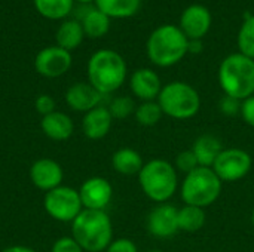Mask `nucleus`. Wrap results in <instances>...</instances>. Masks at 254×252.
Masks as SVG:
<instances>
[{
	"instance_id": "1",
	"label": "nucleus",
	"mask_w": 254,
	"mask_h": 252,
	"mask_svg": "<svg viewBox=\"0 0 254 252\" xmlns=\"http://www.w3.org/2000/svg\"><path fill=\"white\" fill-rule=\"evenodd\" d=\"M71 238L83 251H106L113 239L112 220L106 211L83 209L71 223Z\"/></svg>"
},
{
	"instance_id": "2",
	"label": "nucleus",
	"mask_w": 254,
	"mask_h": 252,
	"mask_svg": "<svg viewBox=\"0 0 254 252\" xmlns=\"http://www.w3.org/2000/svg\"><path fill=\"white\" fill-rule=\"evenodd\" d=\"M189 39L177 25L165 24L152 31L146 50L149 59L158 67H171L188 55Z\"/></svg>"
},
{
	"instance_id": "3",
	"label": "nucleus",
	"mask_w": 254,
	"mask_h": 252,
	"mask_svg": "<svg viewBox=\"0 0 254 252\" xmlns=\"http://www.w3.org/2000/svg\"><path fill=\"white\" fill-rule=\"evenodd\" d=\"M127 79V62L112 49L97 50L88 61V80L104 97L118 91Z\"/></svg>"
},
{
	"instance_id": "4",
	"label": "nucleus",
	"mask_w": 254,
	"mask_h": 252,
	"mask_svg": "<svg viewBox=\"0 0 254 252\" xmlns=\"http://www.w3.org/2000/svg\"><path fill=\"white\" fill-rule=\"evenodd\" d=\"M219 83L228 97L244 101L254 95V59L240 52L228 55L219 67Z\"/></svg>"
},
{
	"instance_id": "5",
	"label": "nucleus",
	"mask_w": 254,
	"mask_h": 252,
	"mask_svg": "<svg viewBox=\"0 0 254 252\" xmlns=\"http://www.w3.org/2000/svg\"><path fill=\"white\" fill-rule=\"evenodd\" d=\"M138 183L143 193L150 201L165 203L177 192V171L170 162L164 159H153L143 165L138 172Z\"/></svg>"
},
{
	"instance_id": "6",
	"label": "nucleus",
	"mask_w": 254,
	"mask_h": 252,
	"mask_svg": "<svg viewBox=\"0 0 254 252\" xmlns=\"http://www.w3.org/2000/svg\"><path fill=\"white\" fill-rule=\"evenodd\" d=\"M158 104L165 116L176 120H186L198 114L201 98L192 85L177 80L162 86Z\"/></svg>"
},
{
	"instance_id": "7",
	"label": "nucleus",
	"mask_w": 254,
	"mask_h": 252,
	"mask_svg": "<svg viewBox=\"0 0 254 252\" xmlns=\"http://www.w3.org/2000/svg\"><path fill=\"white\" fill-rule=\"evenodd\" d=\"M222 193V181L211 168L198 166L189 172L182 184L180 195L186 205L207 208L213 205Z\"/></svg>"
},
{
	"instance_id": "8",
	"label": "nucleus",
	"mask_w": 254,
	"mask_h": 252,
	"mask_svg": "<svg viewBox=\"0 0 254 252\" xmlns=\"http://www.w3.org/2000/svg\"><path fill=\"white\" fill-rule=\"evenodd\" d=\"M43 206L48 215L61 223H73L83 211L79 190L67 186H60L45 195Z\"/></svg>"
},
{
	"instance_id": "9",
	"label": "nucleus",
	"mask_w": 254,
	"mask_h": 252,
	"mask_svg": "<svg viewBox=\"0 0 254 252\" xmlns=\"http://www.w3.org/2000/svg\"><path fill=\"white\" fill-rule=\"evenodd\" d=\"M253 166L252 156L243 149H223L211 169L222 183H237L243 180Z\"/></svg>"
},
{
	"instance_id": "10",
	"label": "nucleus",
	"mask_w": 254,
	"mask_h": 252,
	"mask_svg": "<svg viewBox=\"0 0 254 252\" xmlns=\"http://www.w3.org/2000/svg\"><path fill=\"white\" fill-rule=\"evenodd\" d=\"M71 67V55L60 46H49L42 49L34 58L36 71L48 79H55L65 74Z\"/></svg>"
},
{
	"instance_id": "11",
	"label": "nucleus",
	"mask_w": 254,
	"mask_h": 252,
	"mask_svg": "<svg viewBox=\"0 0 254 252\" xmlns=\"http://www.w3.org/2000/svg\"><path fill=\"white\" fill-rule=\"evenodd\" d=\"M79 196L83 209L104 211L112 201L113 187L103 177H91L80 186Z\"/></svg>"
},
{
	"instance_id": "12",
	"label": "nucleus",
	"mask_w": 254,
	"mask_h": 252,
	"mask_svg": "<svg viewBox=\"0 0 254 252\" xmlns=\"http://www.w3.org/2000/svg\"><path fill=\"white\" fill-rule=\"evenodd\" d=\"M179 209L170 203L156 205L147 215V230L152 236L168 239L179 232Z\"/></svg>"
},
{
	"instance_id": "13",
	"label": "nucleus",
	"mask_w": 254,
	"mask_h": 252,
	"mask_svg": "<svg viewBox=\"0 0 254 252\" xmlns=\"http://www.w3.org/2000/svg\"><path fill=\"white\" fill-rule=\"evenodd\" d=\"M179 27L189 40H201L210 31L211 13L204 4H190L183 10Z\"/></svg>"
},
{
	"instance_id": "14",
	"label": "nucleus",
	"mask_w": 254,
	"mask_h": 252,
	"mask_svg": "<svg viewBox=\"0 0 254 252\" xmlns=\"http://www.w3.org/2000/svg\"><path fill=\"white\" fill-rule=\"evenodd\" d=\"M64 178L63 168L54 159H39L30 168L31 183L43 192H51L61 186Z\"/></svg>"
},
{
	"instance_id": "15",
	"label": "nucleus",
	"mask_w": 254,
	"mask_h": 252,
	"mask_svg": "<svg viewBox=\"0 0 254 252\" xmlns=\"http://www.w3.org/2000/svg\"><path fill=\"white\" fill-rule=\"evenodd\" d=\"M104 95L98 92L89 82H77L71 85L65 92V102L74 111L88 113L92 108L101 105Z\"/></svg>"
},
{
	"instance_id": "16",
	"label": "nucleus",
	"mask_w": 254,
	"mask_h": 252,
	"mask_svg": "<svg viewBox=\"0 0 254 252\" xmlns=\"http://www.w3.org/2000/svg\"><path fill=\"white\" fill-rule=\"evenodd\" d=\"M129 88L131 92L144 102L158 100L162 83L156 71L150 68H138L129 77Z\"/></svg>"
},
{
	"instance_id": "17",
	"label": "nucleus",
	"mask_w": 254,
	"mask_h": 252,
	"mask_svg": "<svg viewBox=\"0 0 254 252\" xmlns=\"http://www.w3.org/2000/svg\"><path fill=\"white\" fill-rule=\"evenodd\" d=\"M113 117L107 107L98 105L91 111L85 113L82 119V129L86 138L89 140H101L112 129Z\"/></svg>"
},
{
	"instance_id": "18",
	"label": "nucleus",
	"mask_w": 254,
	"mask_h": 252,
	"mask_svg": "<svg viewBox=\"0 0 254 252\" xmlns=\"http://www.w3.org/2000/svg\"><path fill=\"white\" fill-rule=\"evenodd\" d=\"M42 132L54 141H65L73 135L74 125L68 114L63 111H54L42 117L40 122Z\"/></svg>"
},
{
	"instance_id": "19",
	"label": "nucleus",
	"mask_w": 254,
	"mask_h": 252,
	"mask_svg": "<svg viewBox=\"0 0 254 252\" xmlns=\"http://www.w3.org/2000/svg\"><path fill=\"white\" fill-rule=\"evenodd\" d=\"M190 150L193 151L199 166L211 168L216 159L219 157V154L222 153L223 147H222V141L216 135L204 134V135H199L193 141V146Z\"/></svg>"
},
{
	"instance_id": "20",
	"label": "nucleus",
	"mask_w": 254,
	"mask_h": 252,
	"mask_svg": "<svg viewBox=\"0 0 254 252\" xmlns=\"http://www.w3.org/2000/svg\"><path fill=\"white\" fill-rule=\"evenodd\" d=\"M143 159L134 149H119L112 156V166L116 172L122 175H135L143 168Z\"/></svg>"
},
{
	"instance_id": "21",
	"label": "nucleus",
	"mask_w": 254,
	"mask_h": 252,
	"mask_svg": "<svg viewBox=\"0 0 254 252\" xmlns=\"http://www.w3.org/2000/svg\"><path fill=\"white\" fill-rule=\"evenodd\" d=\"M80 19H82L80 24H82L83 33L92 39H98V37L106 36L109 28H110V18L106 13H103L101 10H98L97 7L88 9L82 15Z\"/></svg>"
},
{
	"instance_id": "22",
	"label": "nucleus",
	"mask_w": 254,
	"mask_h": 252,
	"mask_svg": "<svg viewBox=\"0 0 254 252\" xmlns=\"http://www.w3.org/2000/svg\"><path fill=\"white\" fill-rule=\"evenodd\" d=\"M83 28H82V24L76 19H68V21H64L57 34H55V39H57V46L65 49V50H73L76 49L82 40H83Z\"/></svg>"
},
{
	"instance_id": "23",
	"label": "nucleus",
	"mask_w": 254,
	"mask_h": 252,
	"mask_svg": "<svg viewBox=\"0 0 254 252\" xmlns=\"http://www.w3.org/2000/svg\"><path fill=\"white\" fill-rule=\"evenodd\" d=\"M97 9L109 18H129L141 6V0H95Z\"/></svg>"
},
{
	"instance_id": "24",
	"label": "nucleus",
	"mask_w": 254,
	"mask_h": 252,
	"mask_svg": "<svg viewBox=\"0 0 254 252\" xmlns=\"http://www.w3.org/2000/svg\"><path fill=\"white\" fill-rule=\"evenodd\" d=\"M177 220H179V230L195 233V232H199L205 226L207 215L202 208L185 205L183 208L179 209Z\"/></svg>"
},
{
	"instance_id": "25",
	"label": "nucleus",
	"mask_w": 254,
	"mask_h": 252,
	"mask_svg": "<svg viewBox=\"0 0 254 252\" xmlns=\"http://www.w3.org/2000/svg\"><path fill=\"white\" fill-rule=\"evenodd\" d=\"M73 1L74 0H34V6L45 18L61 19L73 10Z\"/></svg>"
},
{
	"instance_id": "26",
	"label": "nucleus",
	"mask_w": 254,
	"mask_h": 252,
	"mask_svg": "<svg viewBox=\"0 0 254 252\" xmlns=\"http://www.w3.org/2000/svg\"><path fill=\"white\" fill-rule=\"evenodd\" d=\"M135 119L141 126H155L161 122L164 113L158 101H144L135 108Z\"/></svg>"
},
{
	"instance_id": "27",
	"label": "nucleus",
	"mask_w": 254,
	"mask_h": 252,
	"mask_svg": "<svg viewBox=\"0 0 254 252\" xmlns=\"http://www.w3.org/2000/svg\"><path fill=\"white\" fill-rule=\"evenodd\" d=\"M237 43L240 53L254 59V15H250L244 19L238 31Z\"/></svg>"
},
{
	"instance_id": "28",
	"label": "nucleus",
	"mask_w": 254,
	"mask_h": 252,
	"mask_svg": "<svg viewBox=\"0 0 254 252\" xmlns=\"http://www.w3.org/2000/svg\"><path fill=\"white\" fill-rule=\"evenodd\" d=\"M109 111L112 114L113 119H119L124 120L127 117H129L132 113H135V102L131 97L122 95V97H116L110 101L109 104Z\"/></svg>"
},
{
	"instance_id": "29",
	"label": "nucleus",
	"mask_w": 254,
	"mask_h": 252,
	"mask_svg": "<svg viewBox=\"0 0 254 252\" xmlns=\"http://www.w3.org/2000/svg\"><path fill=\"white\" fill-rule=\"evenodd\" d=\"M198 160L193 154L192 150H185L182 153L177 154L176 157V169H179L180 172H185L186 175L192 171H195L198 168Z\"/></svg>"
},
{
	"instance_id": "30",
	"label": "nucleus",
	"mask_w": 254,
	"mask_h": 252,
	"mask_svg": "<svg viewBox=\"0 0 254 252\" xmlns=\"http://www.w3.org/2000/svg\"><path fill=\"white\" fill-rule=\"evenodd\" d=\"M241 104H243L241 100H237V98H234V97L225 95V97L220 100V102H219V108H220V111H222L225 116L232 117V116H237L238 113H241Z\"/></svg>"
},
{
	"instance_id": "31",
	"label": "nucleus",
	"mask_w": 254,
	"mask_h": 252,
	"mask_svg": "<svg viewBox=\"0 0 254 252\" xmlns=\"http://www.w3.org/2000/svg\"><path fill=\"white\" fill-rule=\"evenodd\" d=\"M51 252H83V250H82V247L73 238L64 236V238H60L52 245Z\"/></svg>"
},
{
	"instance_id": "32",
	"label": "nucleus",
	"mask_w": 254,
	"mask_h": 252,
	"mask_svg": "<svg viewBox=\"0 0 254 252\" xmlns=\"http://www.w3.org/2000/svg\"><path fill=\"white\" fill-rule=\"evenodd\" d=\"M34 107L37 113L42 116H48L55 111V100L51 95H39L34 101Z\"/></svg>"
},
{
	"instance_id": "33",
	"label": "nucleus",
	"mask_w": 254,
	"mask_h": 252,
	"mask_svg": "<svg viewBox=\"0 0 254 252\" xmlns=\"http://www.w3.org/2000/svg\"><path fill=\"white\" fill-rule=\"evenodd\" d=\"M106 252H138V248L131 239L121 238V239L112 241V244L107 247Z\"/></svg>"
},
{
	"instance_id": "34",
	"label": "nucleus",
	"mask_w": 254,
	"mask_h": 252,
	"mask_svg": "<svg viewBox=\"0 0 254 252\" xmlns=\"http://www.w3.org/2000/svg\"><path fill=\"white\" fill-rule=\"evenodd\" d=\"M241 116L244 119V122L254 128V95L249 97L247 100L243 101L241 104Z\"/></svg>"
},
{
	"instance_id": "35",
	"label": "nucleus",
	"mask_w": 254,
	"mask_h": 252,
	"mask_svg": "<svg viewBox=\"0 0 254 252\" xmlns=\"http://www.w3.org/2000/svg\"><path fill=\"white\" fill-rule=\"evenodd\" d=\"M202 42L201 40H189V45H188V53H201L202 52Z\"/></svg>"
},
{
	"instance_id": "36",
	"label": "nucleus",
	"mask_w": 254,
	"mask_h": 252,
	"mask_svg": "<svg viewBox=\"0 0 254 252\" xmlns=\"http://www.w3.org/2000/svg\"><path fill=\"white\" fill-rule=\"evenodd\" d=\"M1 252H37L34 251L33 248H28V247H22V245H13V247H9V248H4Z\"/></svg>"
},
{
	"instance_id": "37",
	"label": "nucleus",
	"mask_w": 254,
	"mask_h": 252,
	"mask_svg": "<svg viewBox=\"0 0 254 252\" xmlns=\"http://www.w3.org/2000/svg\"><path fill=\"white\" fill-rule=\"evenodd\" d=\"M79 3H91V1H95V0H76Z\"/></svg>"
},
{
	"instance_id": "38",
	"label": "nucleus",
	"mask_w": 254,
	"mask_h": 252,
	"mask_svg": "<svg viewBox=\"0 0 254 252\" xmlns=\"http://www.w3.org/2000/svg\"><path fill=\"white\" fill-rule=\"evenodd\" d=\"M252 224H253V227H254V211H253V214H252Z\"/></svg>"
},
{
	"instance_id": "39",
	"label": "nucleus",
	"mask_w": 254,
	"mask_h": 252,
	"mask_svg": "<svg viewBox=\"0 0 254 252\" xmlns=\"http://www.w3.org/2000/svg\"><path fill=\"white\" fill-rule=\"evenodd\" d=\"M147 252H162V251H159V250H150V251H147Z\"/></svg>"
}]
</instances>
